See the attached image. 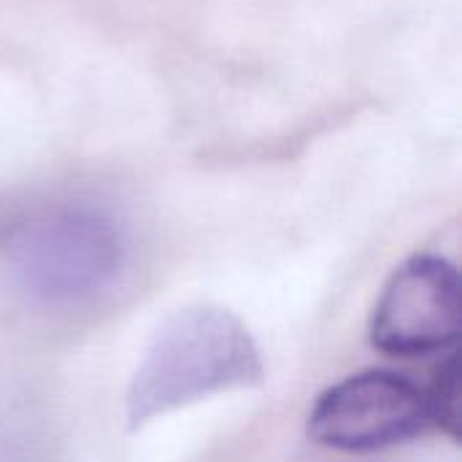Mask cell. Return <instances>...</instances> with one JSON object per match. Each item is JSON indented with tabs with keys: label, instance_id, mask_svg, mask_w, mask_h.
<instances>
[{
	"label": "cell",
	"instance_id": "5b68a950",
	"mask_svg": "<svg viewBox=\"0 0 462 462\" xmlns=\"http://www.w3.org/2000/svg\"><path fill=\"white\" fill-rule=\"evenodd\" d=\"M433 428L444 430L452 441L460 439V368L457 355H449L447 363L436 371L433 384L425 390Z\"/></svg>",
	"mask_w": 462,
	"mask_h": 462
},
{
	"label": "cell",
	"instance_id": "3957f363",
	"mask_svg": "<svg viewBox=\"0 0 462 462\" xmlns=\"http://www.w3.org/2000/svg\"><path fill=\"white\" fill-rule=\"evenodd\" d=\"M428 428V393L395 371L352 374L328 387L309 414V439L349 455L403 444Z\"/></svg>",
	"mask_w": 462,
	"mask_h": 462
},
{
	"label": "cell",
	"instance_id": "6da1fadb",
	"mask_svg": "<svg viewBox=\"0 0 462 462\" xmlns=\"http://www.w3.org/2000/svg\"><path fill=\"white\" fill-rule=\"evenodd\" d=\"M260 379L263 360L249 328L222 306H187L154 333L127 390V422L135 430Z\"/></svg>",
	"mask_w": 462,
	"mask_h": 462
},
{
	"label": "cell",
	"instance_id": "277c9868",
	"mask_svg": "<svg viewBox=\"0 0 462 462\" xmlns=\"http://www.w3.org/2000/svg\"><path fill=\"white\" fill-rule=\"evenodd\" d=\"M460 328L457 268L444 257L417 254L384 284L371 317V344L390 357H428L452 349Z\"/></svg>",
	"mask_w": 462,
	"mask_h": 462
},
{
	"label": "cell",
	"instance_id": "7a4b0ae2",
	"mask_svg": "<svg viewBox=\"0 0 462 462\" xmlns=\"http://www.w3.org/2000/svg\"><path fill=\"white\" fill-rule=\"evenodd\" d=\"M3 257L14 282L43 306H81L108 292L125 268V238L100 208L54 203L19 217Z\"/></svg>",
	"mask_w": 462,
	"mask_h": 462
}]
</instances>
